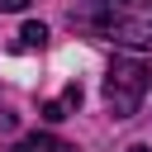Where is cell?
<instances>
[{
  "label": "cell",
  "instance_id": "cell-5",
  "mask_svg": "<svg viewBox=\"0 0 152 152\" xmlns=\"http://www.w3.org/2000/svg\"><path fill=\"white\" fill-rule=\"evenodd\" d=\"M43 43H48V28L43 24H24L19 28V48H43Z\"/></svg>",
  "mask_w": 152,
  "mask_h": 152
},
{
  "label": "cell",
  "instance_id": "cell-1",
  "mask_svg": "<svg viewBox=\"0 0 152 152\" xmlns=\"http://www.w3.org/2000/svg\"><path fill=\"white\" fill-rule=\"evenodd\" d=\"M71 24H86L119 48L152 52V0H95L86 14H71Z\"/></svg>",
  "mask_w": 152,
  "mask_h": 152
},
{
  "label": "cell",
  "instance_id": "cell-3",
  "mask_svg": "<svg viewBox=\"0 0 152 152\" xmlns=\"http://www.w3.org/2000/svg\"><path fill=\"white\" fill-rule=\"evenodd\" d=\"M71 109H81V86H66L57 100H48V104H43V119H48V124H57V119H66Z\"/></svg>",
  "mask_w": 152,
  "mask_h": 152
},
{
  "label": "cell",
  "instance_id": "cell-2",
  "mask_svg": "<svg viewBox=\"0 0 152 152\" xmlns=\"http://www.w3.org/2000/svg\"><path fill=\"white\" fill-rule=\"evenodd\" d=\"M152 90V62L142 57H114L104 71V104L114 119H133L142 95Z\"/></svg>",
  "mask_w": 152,
  "mask_h": 152
},
{
  "label": "cell",
  "instance_id": "cell-4",
  "mask_svg": "<svg viewBox=\"0 0 152 152\" xmlns=\"http://www.w3.org/2000/svg\"><path fill=\"white\" fill-rule=\"evenodd\" d=\"M14 152H76L71 142H62L57 133H28V138H19L14 142Z\"/></svg>",
  "mask_w": 152,
  "mask_h": 152
},
{
  "label": "cell",
  "instance_id": "cell-6",
  "mask_svg": "<svg viewBox=\"0 0 152 152\" xmlns=\"http://www.w3.org/2000/svg\"><path fill=\"white\" fill-rule=\"evenodd\" d=\"M33 0H0V14H19V10H28Z\"/></svg>",
  "mask_w": 152,
  "mask_h": 152
},
{
  "label": "cell",
  "instance_id": "cell-7",
  "mask_svg": "<svg viewBox=\"0 0 152 152\" xmlns=\"http://www.w3.org/2000/svg\"><path fill=\"white\" fill-rule=\"evenodd\" d=\"M128 152H147V147H128Z\"/></svg>",
  "mask_w": 152,
  "mask_h": 152
}]
</instances>
